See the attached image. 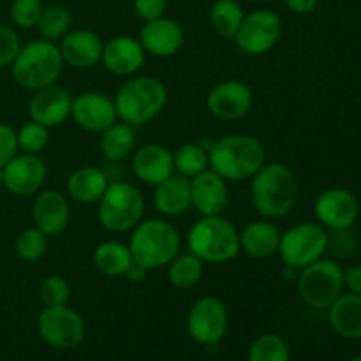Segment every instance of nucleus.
<instances>
[{
	"mask_svg": "<svg viewBox=\"0 0 361 361\" xmlns=\"http://www.w3.org/2000/svg\"><path fill=\"white\" fill-rule=\"evenodd\" d=\"M20 154L16 129L0 122V169Z\"/></svg>",
	"mask_w": 361,
	"mask_h": 361,
	"instance_id": "obj_40",
	"label": "nucleus"
},
{
	"mask_svg": "<svg viewBox=\"0 0 361 361\" xmlns=\"http://www.w3.org/2000/svg\"><path fill=\"white\" fill-rule=\"evenodd\" d=\"M71 118L80 129L87 133L101 134L118 122L115 101L104 92L87 90L73 99Z\"/></svg>",
	"mask_w": 361,
	"mask_h": 361,
	"instance_id": "obj_14",
	"label": "nucleus"
},
{
	"mask_svg": "<svg viewBox=\"0 0 361 361\" xmlns=\"http://www.w3.org/2000/svg\"><path fill=\"white\" fill-rule=\"evenodd\" d=\"M73 99V94L67 88L56 83L49 85L34 92L28 101V116L48 129L60 127L71 118Z\"/></svg>",
	"mask_w": 361,
	"mask_h": 361,
	"instance_id": "obj_17",
	"label": "nucleus"
},
{
	"mask_svg": "<svg viewBox=\"0 0 361 361\" xmlns=\"http://www.w3.org/2000/svg\"><path fill=\"white\" fill-rule=\"evenodd\" d=\"M60 55L63 63L73 69H92L101 62L104 42L92 30L67 32L60 39Z\"/></svg>",
	"mask_w": 361,
	"mask_h": 361,
	"instance_id": "obj_23",
	"label": "nucleus"
},
{
	"mask_svg": "<svg viewBox=\"0 0 361 361\" xmlns=\"http://www.w3.org/2000/svg\"><path fill=\"white\" fill-rule=\"evenodd\" d=\"M39 298L44 307L67 305L71 300V286L62 275H48L39 286Z\"/></svg>",
	"mask_w": 361,
	"mask_h": 361,
	"instance_id": "obj_37",
	"label": "nucleus"
},
{
	"mask_svg": "<svg viewBox=\"0 0 361 361\" xmlns=\"http://www.w3.org/2000/svg\"><path fill=\"white\" fill-rule=\"evenodd\" d=\"M282 37V20L270 9H257L245 14L235 39L240 51L247 55H264L279 44Z\"/></svg>",
	"mask_w": 361,
	"mask_h": 361,
	"instance_id": "obj_12",
	"label": "nucleus"
},
{
	"mask_svg": "<svg viewBox=\"0 0 361 361\" xmlns=\"http://www.w3.org/2000/svg\"><path fill=\"white\" fill-rule=\"evenodd\" d=\"M32 222L48 238L62 235L71 222L69 197L56 189L39 190L32 203Z\"/></svg>",
	"mask_w": 361,
	"mask_h": 361,
	"instance_id": "obj_18",
	"label": "nucleus"
},
{
	"mask_svg": "<svg viewBox=\"0 0 361 361\" xmlns=\"http://www.w3.org/2000/svg\"><path fill=\"white\" fill-rule=\"evenodd\" d=\"M328 238L330 235L321 224L300 222L282 233L277 254L281 256L284 267L302 270L326 254Z\"/></svg>",
	"mask_w": 361,
	"mask_h": 361,
	"instance_id": "obj_9",
	"label": "nucleus"
},
{
	"mask_svg": "<svg viewBox=\"0 0 361 361\" xmlns=\"http://www.w3.org/2000/svg\"><path fill=\"white\" fill-rule=\"evenodd\" d=\"M328 309V319L335 334L344 338H361V295H341Z\"/></svg>",
	"mask_w": 361,
	"mask_h": 361,
	"instance_id": "obj_27",
	"label": "nucleus"
},
{
	"mask_svg": "<svg viewBox=\"0 0 361 361\" xmlns=\"http://www.w3.org/2000/svg\"><path fill=\"white\" fill-rule=\"evenodd\" d=\"M147 53L133 35H116L104 42L101 63L115 76H134L143 67Z\"/></svg>",
	"mask_w": 361,
	"mask_h": 361,
	"instance_id": "obj_20",
	"label": "nucleus"
},
{
	"mask_svg": "<svg viewBox=\"0 0 361 361\" xmlns=\"http://www.w3.org/2000/svg\"><path fill=\"white\" fill-rule=\"evenodd\" d=\"M298 180L282 162H264L250 178V201L261 219L288 217L298 201Z\"/></svg>",
	"mask_w": 361,
	"mask_h": 361,
	"instance_id": "obj_1",
	"label": "nucleus"
},
{
	"mask_svg": "<svg viewBox=\"0 0 361 361\" xmlns=\"http://www.w3.org/2000/svg\"><path fill=\"white\" fill-rule=\"evenodd\" d=\"M133 263L134 259L129 245L116 240L99 243L94 250L95 270L106 277H123Z\"/></svg>",
	"mask_w": 361,
	"mask_h": 361,
	"instance_id": "obj_28",
	"label": "nucleus"
},
{
	"mask_svg": "<svg viewBox=\"0 0 361 361\" xmlns=\"http://www.w3.org/2000/svg\"><path fill=\"white\" fill-rule=\"evenodd\" d=\"M284 2L289 11H293L295 14H302V16L314 13L319 6V0H284Z\"/></svg>",
	"mask_w": 361,
	"mask_h": 361,
	"instance_id": "obj_42",
	"label": "nucleus"
},
{
	"mask_svg": "<svg viewBox=\"0 0 361 361\" xmlns=\"http://www.w3.org/2000/svg\"><path fill=\"white\" fill-rule=\"evenodd\" d=\"M252 2H259V4H263V2H271V0H252Z\"/></svg>",
	"mask_w": 361,
	"mask_h": 361,
	"instance_id": "obj_46",
	"label": "nucleus"
},
{
	"mask_svg": "<svg viewBox=\"0 0 361 361\" xmlns=\"http://www.w3.org/2000/svg\"><path fill=\"white\" fill-rule=\"evenodd\" d=\"M229 326L228 307L217 296L196 300L187 314V334L201 345H217Z\"/></svg>",
	"mask_w": 361,
	"mask_h": 361,
	"instance_id": "obj_11",
	"label": "nucleus"
},
{
	"mask_svg": "<svg viewBox=\"0 0 361 361\" xmlns=\"http://www.w3.org/2000/svg\"><path fill=\"white\" fill-rule=\"evenodd\" d=\"M190 194L192 208L200 212L201 217L222 215L229 203L228 182L210 168L190 178Z\"/></svg>",
	"mask_w": 361,
	"mask_h": 361,
	"instance_id": "obj_21",
	"label": "nucleus"
},
{
	"mask_svg": "<svg viewBox=\"0 0 361 361\" xmlns=\"http://www.w3.org/2000/svg\"><path fill=\"white\" fill-rule=\"evenodd\" d=\"M298 295L312 309H328L344 293V270L337 261L317 259L298 274Z\"/></svg>",
	"mask_w": 361,
	"mask_h": 361,
	"instance_id": "obj_8",
	"label": "nucleus"
},
{
	"mask_svg": "<svg viewBox=\"0 0 361 361\" xmlns=\"http://www.w3.org/2000/svg\"><path fill=\"white\" fill-rule=\"evenodd\" d=\"M63 66L59 44L48 39H37L21 46L11 63V73L21 88L35 92L55 85L62 76Z\"/></svg>",
	"mask_w": 361,
	"mask_h": 361,
	"instance_id": "obj_5",
	"label": "nucleus"
},
{
	"mask_svg": "<svg viewBox=\"0 0 361 361\" xmlns=\"http://www.w3.org/2000/svg\"><path fill=\"white\" fill-rule=\"evenodd\" d=\"M0 361H4V360H2V358H0Z\"/></svg>",
	"mask_w": 361,
	"mask_h": 361,
	"instance_id": "obj_48",
	"label": "nucleus"
},
{
	"mask_svg": "<svg viewBox=\"0 0 361 361\" xmlns=\"http://www.w3.org/2000/svg\"><path fill=\"white\" fill-rule=\"evenodd\" d=\"M71 23H73V18H71L67 7L60 6V4H51V6L42 7L37 28L42 39L55 42L56 39H62L71 30Z\"/></svg>",
	"mask_w": 361,
	"mask_h": 361,
	"instance_id": "obj_33",
	"label": "nucleus"
},
{
	"mask_svg": "<svg viewBox=\"0 0 361 361\" xmlns=\"http://www.w3.org/2000/svg\"><path fill=\"white\" fill-rule=\"evenodd\" d=\"M137 41L148 55L155 59H171L182 49L185 34L178 21L162 16L157 20L145 21Z\"/></svg>",
	"mask_w": 361,
	"mask_h": 361,
	"instance_id": "obj_19",
	"label": "nucleus"
},
{
	"mask_svg": "<svg viewBox=\"0 0 361 361\" xmlns=\"http://www.w3.org/2000/svg\"><path fill=\"white\" fill-rule=\"evenodd\" d=\"M189 252L203 263L222 264L235 259L240 250V231L222 215L201 217L187 233Z\"/></svg>",
	"mask_w": 361,
	"mask_h": 361,
	"instance_id": "obj_6",
	"label": "nucleus"
},
{
	"mask_svg": "<svg viewBox=\"0 0 361 361\" xmlns=\"http://www.w3.org/2000/svg\"><path fill=\"white\" fill-rule=\"evenodd\" d=\"M245 13L236 0H215L210 9V23L224 39H235Z\"/></svg>",
	"mask_w": 361,
	"mask_h": 361,
	"instance_id": "obj_31",
	"label": "nucleus"
},
{
	"mask_svg": "<svg viewBox=\"0 0 361 361\" xmlns=\"http://www.w3.org/2000/svg\"><path fill=\"white\" fill-rule=\"evenodd\" d=\"M281 235V229L271 221H254L240 231V250L254 259L274 257L279 252Z\"/></svg>",
	"mask_w": 361,
	"mask_h": 361,
	"instance_id": "obj_24",
	"label": "nucleus"
},
{
	"mask_svg": "<svg viewBox=\"0 0 361 361\" xmlns=\"http://www.w3.org/2000/svg\"><path fill=\"white\" fill-rule=\"evenodd\" d=\"M101 152L108 161L118 162L130 157L136 150V130L129 123L118 122L113 123L109 129L101 133Z\"/></svg>",
	"mask_w": 361,
	"mask_h": 361,
	"instance_id": "obj_29",
	"label": "nucleus"
},
{
	"mask_svg": "<svg viewBox=\"0 0 361 361\" xmlns=\"http://www.w3.org/2000/svg\"><path fill=\"white\" fill-rule=\"evenodd\" d=\"M173 162H175V173L185 178H194L210 168L208 152L200 143H185L176 148L173 152Z\"/></svg>",
	"mask_w": 361,
	"mask_h": 361,
	"instance_id": "obj_32",
	"label": "nucleus"
},
{
	"mask_svg": "<svg viewBox=\"0 0 361 361\" xmlns=\"http://www.w3.org/2000/svg\"><path fill=\"white\" fill-rule=\"evenodd\" d=\"M4 189L18 197L37 194L48 176L46 162L39 155L18 154L2 168Z\"/></svg>",
	"mask_w": 361,
	"mask_h": 361,
	"instance_id": "obj_16",
	"label": "nucleus"
},
{
	"mask_svg": "<svg viewBox=\"0 0 361 361\" xmlns=\"http://www.w3.org/2000/svg\"><path fill=\"white\" fill-rule=\"evenodd\" d=\"M166 0H134V11L143 21H152L162 18L166 13Z\"/></svg>",
	"mask_w": 361,
	"mask_h": 361,
	"instance_id": "obj_41",
	"label": "nucleus"
},
{
	"mask_svg": "<svg viewBox=\"0 0 361 361\" xmlns=\"http://www.w3.org/2000/svg\"><path fill=\"white\" fill-rule=\"evenodd\" d=\"M212 171L226 182L250 180L267 162V152L257 137L249 134H228L212 143L208 150Z\"/></svg>",
	"mask_w": 361,
	"mask_h": 361,
	"instance_id": "obj_2",
	"label": "nucleus"
},
{
	"mask_svg": "<svg viewBox=\"0 0 361 361\" xmlns=\"http://www.w3.org/2000/svg\"><path fill=\"white\" fill-rule=\"evenodd\" d=\"M41 0H13L11 4V20L20 28L37 27L42 13Z\"/></svg>",
	"mask_w": 361,
	"mask_h": 361,
	"instance_id": "obj_38",
	"label": "nucleus"
},
{
	"mask_svg": "<svg viewBox=\"0 0 361 361\" xmlns=\"http://www.w3.org/2000/svg\"><path fill=\"white\" fill-rule=\"evenodd\" d=\"M18 137V148L21 154H32L39 155L44 152V148L49 143V129L48 127L41 126V123L28 120L27 123L16 130Z\"/></svg>",
	"mask_w": 361,
	"mask_h": 361,
	"instance_id": "obj_36",
	"label": "nucleus"
},
{
	"mask_svg": "<svg viewBox=\"0 0 361 361\" xmlns=\"http://www.w3.org/2000/svg\"><path fill=\"white\" fill-rule=\"evenodd\" d=\"M0 187H4V175H2V169H0Z\"/></svg>",
	"mask_w": 361,
	"mask_h": 361,
	"instance_id": "obj_45",
	"label": "nucleus"
},
{
	"mask_svg": "<svg viewBox=\"0 0 361 361\" xmlns=\"http://www.w3.org/2000/svg\"><path fill=\"white\" fill-rule=\"evenodd\" d=\"M145 197L129 182H109L108 189L97 201V219L109 233H129L143 221Z\"/></svg>",
	"mask_w": 361,
	"mask_h": 361,
	"instance_id": "obj_7",
	"label": "nucleus"
},
{
	"mask_svg": "<svg viewBox=\"0 0 361 361\" xmlns=\"http://www.w3.org/2000/svg\"><path fill=\"white\" fill-rule=\"evenodd\" d=\"M204 263L192 252L178 254L168 264V281L176 289H190L200 284Z\"/></svg>",
	"mask_w": 361,
	"mask_h": 361,
	"instance_id": "obj_30",
	"label": "nucleus"
},
{
	"mask_svg": "<svg viewBox=\"0 0 361 361\" xmlns=\"http://www.w3.org/2000/svg\"><path fill=\"white\" fill-rule=\"evenodd\" d=\"M133 171L140 182L155 187L175 175V162L173 152L164 145L147 143L134 150Z\"/></svg>",
	"mask_w": 361,
	"mask_h": 361,
	"instance_id": "obj_22",
	"label": "nucleus"
},
{
	"mask_svg": "<svg viewBox=\"0 0 361 361\" xmlns=\"http://www.w3.org/2000/svg\"><path fill=\"white\" fill-rule=\"evenodd\" d=\"M314 212L324 229L344 231V229H351L358 221L360 203L351 190L331 187L317 196Z\"/></svg>",
	"mask_w": 361,
	"mask_h": 361,
	"instance_id": "obj_13",
	"label": "nucleus"
},
{
	"mask_svg": "<svg viewBox=\"0 0 361 361\" xmlns=\"http://www.w3.org/2000/svg\"><path fill=\"white\" fill-rule=\"evenodd\" d=\"M247 361H291V353L284 338L275 334H264L250 344Z\"/></svg>",
	"mask_w": 361,
	"mask_h": 361,
	"instance_id": "obj_34",
	"label": "nucleus"
},
{
	"mask_svg": "<svg viewBox=\"0 0 361 361\" xmlns=\"http://www.w3.org/2000/svg\"><path fill=\"white\" fill-rule=\"evenodd\" d=\"M127 245L134 263L152 271L166 268L178 256L182 238L175 224L166 219H143L130 231Z\"/></svg>",
	"mask_w": 361,
	"mask_h": 361,
	"instance_id": "obj_3",
	"label": "nucleus"
},
{
	"mask_svg": "<svg viewBox=\"0 0 361 361\" xmlns=\"http://www.w3.org/2000/svg\"><path fill=\"white\" fill-rule=\"evenodd\" d=\"M344 288H348L349 293L361 295V267H353L344 271Z\"/></svg>",
	"mask_w": 361,
	"mask_h": 361,
	"instance_id": "obj_43",
	"label": "nucleus"
},
{
	"mask_svg": "<svg viewBox=\"0 0 361 361\" xmlns=\"http://www.w3.org/2000/svg\"><path fill=\"white\" fill-rule=\"evenodd\" d=\"M14 250H16L18 257L27 263H34V261L42 259L48 252V236L37 228L23 229L20 235L16 236L14 242Z\"/></svg>",
	"mask_w": 361,
	"mask_h": 361,
	"instance_id": "obj_35",
	"label": "nucleus"
},
{
	"mask_svg": "<svg viewBox=\"0 0 361 361\" xmlns=\"http://www.w3.org/2000/svg\"><path fill=\"white\" fill-rule=\"evenodd\" d=\"M109 185L108 175L95 166L74 169L66 183L67 197L80 204H95Z\"/></svg>",
	"mask_w": 361,
	"mask_h": 361,
	"instance_id": "obj_26",
	"label": "nucleus"
},
{
	"mask_svg": "<svg viewBox=\"0 0 361 361\" xmlns=\"http://www.w3.org/2000/svg\"><path fill=\"white\" fill-rule=\"evenodd\" d=\"M252 90L242 80H224L215 85L207 97L208 111L222 122L240 120L250 111Z\"/></svg>",
	"mask_w": 361,
	"mask_h": 361,
	"instance_id": "obj_15",
	"label": "nucleus"
},
{
	"mask_svg": "<svg viewBox=\"0 0 361 361\" xmlns=\"http://www.w3.org/2000/svg\"><path fill=\"white\" fill-rule=\"evenodd\" d=\"M21 48L16 30L9 25L0 23V69L9 67Z\"/></svg>",
	"mask_w": 361,
	"mask_h": 361,
	"instance_id": "obj_39",
	"label": "nucleus"
},
{
	"mask_svg": "<svg viewBox=\"0 0 361 361\" xmlns=\"http://www.w3.org/2000/svg\"><path fill=\"white\" fill-rule=\"evenodd\" d=\"M154 204L157 212L164 217H178L192 208V194H190V178L171 175L164 182L155 185Z\"/></svg>",
	"mask_w": 361,
	"mask_h": 361,
	"instance_id": "obj_25",
	"label": "nucleus"
},
{
	"mask_svg": "<svg viewBox=\"0 0 361 361\" xmlns=\"http://www.w3.org/2000/svg\"><path fill=\"white\" fill-rule=\"evenodd\" d=\"M351 361H361V356H356V358H353Z\"/></svg>",
	"mask_w": 361,
	"mask_h": 361,
	"instance_id": "obj_47",
	"label": "nucleus"
},
{
	"mask_svg": "<svg viewBox=\"0 0 361 361\" xmlns=\"http://www.w3.org/2000/svg\"><path fill=\"white\" fill-rule=\"evenodd\" d=\"M37 331L42 341L60 351L78 348L85 338V321L67 305L44 307L39 314Z\"/></svg>",
	"mask_w": 361,
	"mask_h": 361,
	"instance_id": "obj_10",
	"label": "nucleus"
},
{
	"mask_svg": "<svg viewBox=\"0 0 361 361\" xmlns=\"http://www.w3.org/2000/svg\"><path fill=\"white\" fill-rule=\"evenodd\" d=\"M113 101L118 120L140 127L161 115L168 104V90L154 76H130L118 88Z\"/></svg>",
	"mask_w": 361,
	"mask_h": 361,
	"instance_id": "obj_4",
	"label": "nucleus"
},
{
	"mask_svg": "<svg viewBox=\"0 0 361 361\" xmlns=\"http://www.w3.org/2000/svg\"><path fill=\"white\" fill-rule=\"evenodd\" d=\"M148 274H150V271H148L147 268H143L141 264H137V263H133L123 277H127L130 282H134V284H140V282H143L145 279H147Z\"/></svg>",
	"mask_w": 361,
	"mask_h": 361,
	"instance_id": "obj_44",
	"label": "nucleus"
}]
</instances>
